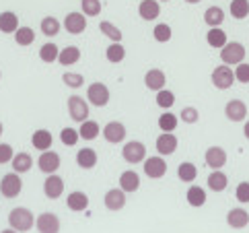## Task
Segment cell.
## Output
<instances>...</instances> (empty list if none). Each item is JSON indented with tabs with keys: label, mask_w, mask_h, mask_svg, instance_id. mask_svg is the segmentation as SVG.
Listing matches in <instances>:
<instances>
[{
	"label": "cell",
	"mask_w": 249,
	"mask_h": 233,
	"mask_svg": "<svg viewBox=\"0 0 249 233\" xmlns=\"http://www.w3.org/2000/svg\"><path fill=\"white\" fill-rule=\"evenodd\" d=\"M196 175H198V169H196V165L190 163V161H183V163L177 167V177H179L181 182H185V184L194 182Z\"/></svg>",
	"instance_id": "cell-33"
},
{
	"label": "cell",
	"mask_w": 249,
	"mask_h": 233,
	"mask_svg": "<svg viewBox=\"0 0 249 233\" xmlns=\"http://www.w3.org/2000/svg\"><path fill=\"white\" fill-rule=\"evenodd\" d=\"M52 142H54V136H52V132L46 130V128L35 130L33 136H31V145H33V149H37V151H48L52 147Z\"/></svg>",
	"instance_id": "cell-20"
},
{
	"label": "cell",
	"mask_w": 249,
	"mask_h": 233,
	"mask_svg": "<svg viewBox=\"0 0 249 233\" xmlns=\"http://www.w3.org/2000/svg\"><path fill=\"white\" fill-rule=\"evenodd\" d=\"M185 2H190V4H198L200 0H185Z\"/></svg>",
	"instance_id": "cell-52"
},
{
	"label": "cell",
	"mask_w": 249,
	"mask_h": 233,
	"mask_svg": "<svg viewBox=\"0 0 249 233\" xmlns=\"http://www.w3.org/2000/svg\"><path fill=\"white\" fill-rule=\"evenodd\" d=\"M78 60H81V50H78L76 46H66L58 54V62L62 66H72V64H76Z\"/></svg>",
	"instance_id": "cell-24"
},
{
	"label": "cell",
	"mask_w": 249,
	"mask_h": 233,
	"mask_svg": "<svg viewBox=\"0 0 249 233\" xmlns=\"http://www.w3.org/2000/svg\"><path fill=\"white\" fill-rule=\"evenodd\" d=\"M66 204L70 211L74 213H83L89 209V196L85 192H70L68 198H66Z\"/></svg>",
	"instance_id": "cell-23"
},
{
	"label": "cell",
	"mask_w": 249,
	"mask_h": 233,
	"mask_svg": "<svg viewBox=\"0 0 249 233\" xmlns=\"http://www.w3.org/2000/svg\"><path fill=\"white\" fill-rule=\"evenodd\" d=\"M2 132H4V126H2V122H0V136H2Z\"/></svg>",
	"instance_id": "cell-53"
},
{
	"label": "cell",
	"mask_w": 249,
	"mask_h": 233,
	"mask_svg": "<svg viewBox=\"0 0 249 233\" xmlns=\"http://www.w3.org/2000/svg\"><path fill=\"white\" fill-rule=\"evenodd\" d=\"M99 29H101L103 35H107L111 41H122V38H124V33H122L113 23H109V21H103V23L99 25Z\"/></svg>",
	"instance_id": "cell-40"
},
{
	"label": "cell",
	"mask_w": 249,
	"mask_h": 233,
	"mask_svg": "<svg viewBox=\"0 0 249 233\" xmlns=\"http://www.w3.org/2000/svg\"><path fill=\"white\" fill-rule=\"evenodd\" d=\"M175 103V95L171 91H167V89H161V91H157V105L163 107V110H169Z\"/></svg>",
	"instance_id": "cell-43"
},
{
	"label": "cell",
	"mask_w": 249,
	"mask_h": 233,
	"mask_svg": "<svg viewBox=\"0 0 249 233\" xmlns=\"http://www.w3.org/2000/svg\"><path fill=\"white\" fill-rule=\"evenodd\" d=\"M62 192H64V180L56 174H50L48 180L43 182V194H46L50 200H56L62 196Z\"/></svg>",
	"instance_id": "cell-11"
},
{
	"label": "cell",
	"mask_w": 249,
	"mask_h": 233,
	"mask_svg": "<svg viewBox=\"0 0 249 233\" xmlns=\"http://www.w3.org/2000/svg\"><path fill=\"white\" fill-rule=\"evenodd\" d=\"M159 2H169V0H159Z\"/></svg>",
	"instance_id": "cell-54"
},
{
	"label": "cell",
	"mask_w": 249,
	"mask_h": 233,
	"mask_svg": "<svg viewBox=\"0 0 249 233\" xmlns=\"http://www.w3.org/2000/svg\"><path fill=\"white\" fill-rule=\"evenodd\" d=\"M122 157L128 161V163H140L142 159H146V147L138 140H130L126 142V147L122 149Z\"/></svg>",
	"instance_id": "cell-7"
},
{
	"label": "cell",
	"mask_w": 249,
	"mask_h": 233,
	"mask_svg": "<svg viewBox=\"0 0 249 233\" xmlns=\"http://www.w3.org/2000/svg\"><path fill=\"white\" fill-rule=\"evenodd\" d=\"M245 58V48L239 41H227L225 48H220V60L222 64H241Z\"/></svg>",
	"instance_id": "cell-2"
},
{
	"label": "cell",
	"mask_w": 249,
	"mask_h": 233,
	"mask_svg": "<svg viewBox=\"0 0 249 233\" xmlns=\"http://www.w3.org/2000/svg\"><path fill=\"white\" fill-rule=\"evenodd\" d=\"M144 85H146V89H150V91H161V89H165V85H167V77H165L163 70L153 68L144 75Z\"/></svg>",
	"instance_id": "cell-15"
},
{
	"label": "cell",
	"mask_w": 249,
	"mask_h": 233,
	"mask_svg": "<svg viewBox=\"0 0 249 233\" xmlns=\"http://www.w3.org/2000/svg\"><path fill=\"white\" fill-rule=\"evenodd\" d=\"M177 116L175 114H171V112H165L161 118H159V128H161L163 132H173L175 128H177Z\"/></svg>",
	"instance_id": "cell-39"
},
{
	"label": "cell",
	"mask_w": 249,
	"mask_h": 233,
	"mask_svg": "<svg viewBox=\"0 0 249 233\" xmlns=\"http://www.w3.org/2000/svg\"><path fill=\"white\" fill-rule=\"evenodd\" d=\"M35 227L39 233H58L60 231V219L54 213H41L35 219Z\"/></svg>",
	"instance_id": "cell-9"
},
{
	"label": "cell",
	"mask_w": 249,
	"mask_h": 233,
	"mask_svg": "<svg viewBox=\"0 0 249 233\" xmlns=\"http://www.w3.org/2000/svg\"><path fill=\"white\" fill-rule=\"evenodd\" d=\"M37 165L41 169V174H56L58 172V167H60V155L54 153V151H41V157L37 161Z\"/></svg>",
	"instance_id": "cell-12"
},
{
	"label": "cell",
	"mask_w": 249,
	"mask_h": 233,
	"mask_svg": "<svg viewBox=\"0 0 249 233\" xmlns=\"http://www.w3.org/2000/svg\"><path fill=\"white\" fill-rule=\"evenodd\" d=\"M206 41H208V46L212 48H225V43H227V33L220 29V27H210V31L206 33Z\"/></svg>",
	"instance_id": "cell-29"
},
{
	"label": "cell",
	"mask_w": 249,
	"mask_h": 233,
	"mask_svg": "<svg viewBox=\"0 0 249 233\" xmlns=\"http://www.w3.org/2000/svg\"><path fill=\"white\" fill-rule=\"evenodd\" d=\"M235 196H237L239 202L247 204L249 202V182H241V184H239L237 190H235Z\"/></svg>",
	"instance_id": "cell-49"
},
{
	"label": "cell",
	"mask_w": 249,
	"mask_h": 233,
	"mask_svg": "<svg viewBox=\"0 0 249 233\" xmlns=\"http://www.w3.org/2000/svg\"><path fill=\"white\" fill-rule=\"evenodd\" d=\"M99 132H101V128L95 120H85V122H81V128H78V134H81V138H85V140H95L99 136Z\"/></svg>",
	"instance_id": "cell-30"
},
{
	"label": "cell",
	"mask_w": 249,
	"mask_h": 233,
	"mask_svg": "<svg viewBox=\"0 0 249 233\" xmlns=\"http://www.w3.org/2000/svg\"><path fill=\"white\" fill-rule=\"evenodd\" d=\"M0 233H19L17 229H13V227H8V229H4V231H0Z\"/></svg>",
	"instance_id": "cell-51"
},
{
	"label": "cell",
	"mask_w": 249,
	"mask_h": 233,
	"mask_svg": "<svg viewBox=\"0 0 249 233\" xmlns=\"http://www.w3.org/2000/svg\"><path fill=\"white\" fill-rule=\"evenodd\" d=\"M58 54H60V50H58L56 43H43L41 50H39V58L43 62H48V64H52V62L58 60Z\"/></svg>",
	"instance_id": "cell-38"
},
{
	"label": "cell",
	"mask_w": 249,
	"mask_h": 233,
	"mask_svg": "<svg viewBox=\"0 0 249 233\" xmlns=\"http://www.w3.org/2000/svg\"><path fill=\"white\" fill-rule=\"evenodd\" d=\"M227 186H229V180L220 169H214V172L208 175V188L212 192H222V190H227Z\"/></svg>",
	"instance_id": "cell-28"
},
{
	"label": "cell",
	"mask_w": 249,
	"mask_h": 233,
	"mask_svg": "<svg viewBox=\"0 0 249 233\" xmlns=\"http://www.w3.org/2000/svg\"><path fill=\"white\" fill-rule=\"evenodd\" d=\"M62 83H64L66 87H70V89H78V87L85 85V77L76 75V73H64V77H62Z\"/></svg>",
	"instance_id": "cell-45"
},
{
	"label": "cell",
	"mask_w": 249,
	"mask_h": 233,
	"mask_svg": "<svg viewBox=\"0 0 249 233\" xmlns=\"http://www.w3.org/2000/svg\"><path fill=\"white\" fill-rule=\"evenodd\" d=\"M78 138H81V134H78L74 128H70V126L60 132V140H62V145H66V147H74L78 142Z\"/></svg>",
	"instance_id": "cell-42"
},
{
	"label": "cell",
	"mask_w": 249,
	"mask_h": 233,
	"mask_svg": "<svg viewBox=\"0 0 249 233\" xmlns=\"http://www.w3.org/2000/svg\"><path fill=\"white\" fill-rule=\"evenodd\" d=\"M167 174V163L163 157H146L144 159V175L150 177V180H159Z\"/></svg>",
	"instance_id": "cell-8"
},
{
	"label": "cell",
	"mask_w": 249,
	"mask_h": 233,
	"mask_svg": "<svg viewBox=\"0 0 249 233\" xmlns=\"http://www.w3.org/2000/svg\"><path fill=\"white\" fill-rule=\"evenodd\" d=\"M41 33L48 35V38H54L60 33V21L56 17H43L41 19Z\"/></svg>",
	"instance_id": "cell-36"
},
{
	"label": "cell",
	"mask_w": 249,
	"mask_h": 233,
	"mask_svg": "<svg viewBox=\"0 0 249 233\" xmlns=\"http://www.w3.org/2000/svg\"><path fill=\"white\" fill-rule=\"evenodd\" d=\"M231 15L235 19H245L249 15V0H231Z\"/></svg>",
	"instance_id": "cell-37"
},
{
	"label": "cell",
	"mask_w": 249,
	"mask_h": 233,
	"mask_svg": "<svg viewBox=\"0 0 249 233\" xmlns=\"http://www.w3.org/2000/svg\"><path fill=\"white\" fill-rule=\"evenodd\" d=\"M68 114L74 122H85L89 120V103L78 95L68 97Z\"/></svg>",
	"instance_id": "cell-5"
},
{
	"label": "cell",
	"mask_w": 249,
	"mask_h": 233,
	"mask_svg": "<svg viewBox=\"0 0 249 233\" xmlns=\"http://www.w3.org/2000/svg\"><path fill=\"white\" fill-rule=\"evenodd\" d=\"M103 202L109 211H122L124 207H126V192H124L122 188H113V190H109L107 194H105Z\"/></svg>",
	"instance_id": "cell-14"
},
{
	"label": "cell",
	"mask_w": 249,
	"mask_h": 233,
	"mask_svg": "<svg viewBox=\"0 0 249 233\" xmlns=\"http://www.w3.org/2000/svg\"><path fill=\"white\" fill-rule=\"evenodd\" d=\"M225 114H227V118L231 122H241L247 116V105L241 99H231L225 107Z\"/></svg>",
	"instance_id": "cell-16"
},
{
	"label": "cell",
	"mask_w": 249,
	"mask_h": 233,
	"mask_svg": "<svg viewBox=\"0 0 249 233\" xmlns=\"http://www.w3.org/2000/svg\"><path fill=\"white\" fill-rule=\"evenodd\" d=\"M81 6L85 17H97L101 13V0H81Z\"/></svg>",
	"instance_id": "cell-41"
},
{
	"label": "cell",
	"mask_w": 249,
	"mask_h": 233,
	"mask_svg": "<svg viewBox=\"0 0 249 233\" xmlns=\"http://www.w3.org/2000/svg\"><path fill=\"white\" fill-rule=\"evenodd\" d=\"M8 225H11L13 229H17L19 233L29 231L35 225V217H33V213L29 209L17 207V209L11 211V214H8Z\"/></svg>",
	"instance_id": "cell-1"
},
{
	"label": "cell",
	"mask_w": 249,
	"mask_h": 233,
	"mask_svg": "<svg viewBox=\"0 0 249 233\" xmlns=\"http://www.w3.org/2000/svg\"><path fill=\"white\" fill-rule=\"evenodd\" d=\"M177 149V136L173 132H163L157 138V151L159 155H173Z\"/></svg>",
	"instance_id": "cell-17"
},
{
	"label": "cell",
	"mask_w": 249,
	"mask_h": 233,
	"mask_svg": "<svg viewBox=\"0 0 249 233\" xmlns=\"http://www.w3.org/2000/svg\"><path fill=\"white\" fill-rule=\"evenodd\" d=\"M204 159H206V165L212 167V169H220L222 165L227 163V153L222 147H210L206 151V155H204Z\"/></svg>",
	"instance_id": "cell-18"
},
{
	"label": "cell",
	"mask_w": 249,
	"mask_h": 233,
	"mask_svg": "<svg viewBox=\"0 0 249 233\" xmlns=\"http://www.w3.org/2000/svg\"><path fill=\"white\" fill-rule=\"evenodd\" d=\"M19 29V17L13 11H4L0 13V31L2 33H15Z\"/></svg>",
	"instance_id": "cell-25"
},
{
	"label": "cell",
	"mask_w": 249,
	"mask_h": 233,
	"mask_svg": "<svg viewBox=\"0 0 249 233\" xmlns=\"http://www.w3.org/2000/svg\"><path fill=\"white\" fill-rule=\"evenodd\" d=\"M185 198H188L192 207H204V204H206V192H204V188H200V186H192L188 194H185Z\"/></svg>",
	"instance_id": "cell-35"
},
{
	"label": "cell",
	"mask_w": 249,
	"mask_h": 233,
	"mask_svg": "<svg viewBox=\"0 0 249 233\" xmlns=\"http://www.w3.org/2000/svg\"><path fill=\"white\" fill-rule=\"evenodd\" d=\"M11 165L17 174H25L29 172V169L33 167V157L29 153H17L13 159H11Z\"/></svg>",
	"instance_id": "cell-26"
},
{
	"label": "cell",
	"mask_w": 249,
	"mask_h": 233,
	"mask_svg": "<svg viewBox=\"0 0 249 233\" xmlns=\"http://www.w3.org/2000/svg\"><path fill=\"white\" fill-rule=\"evenodd\" d=\"M87 99L89 103H93L95 107H103L109 103V89L103 83H93L87 89Z\"/></svg>",
	"instance_id": "cell-6"
},
{
	"label": "cell",
	"mask_w": 249,
	"mask_h": 233,
	"mask_svg": "<svg viewBox=\"0 0 249 233\" xmlns=\"http://www.w3.org/2000/svg\"><path fill=\"white\" fill-rule=\"evenodd\" d=\"M179 118H181L185 124H196L200 116H198V110H196V107H183L181 114H179Z\"/></svg>",
	"instance_id": "cell-47"
},
{
	"label": "cell",
	"mask_w": 249,
	"mask_h": 233,
	"mask_svg": "<svg viewBox=\"0 0 249 233\" xmlns=\"http://www.w3.org/2000/svg\"><path fill=\"white\" fill-rule=\"evenodd\" d=\"M15 157V151L8 142H0V165L11 163V159Z\"/></svg>",
	"instance_id": "cell-46"
},
{
	"label": "cell",
	"mask_w": 249,
	"mask_h": 233,
	"mask_svg": "<svg viewBox=\"0 0 249 233\" xmlns=\"http://www.w3.org/2000/svg\"><path fill=\"white\" fill-rule=\"evenodd\" d=\"M0 77H2V73H0Z\"/></svg>",
	"instance_id": "cell-55"
},
{
	"label": "cell",
	"mask_w": 249,
	"mask_h": 233,
	"mask_svg": "<svg viewBox=\"0 0 249 233\" xmlns=\"http://www.w3.org/2000/svg\"><path fill=\"white\" fill-rule=\"evenodd\" d=\"M23 190V182L19 174H6L2 180H0V194L4 196V198H17V196L21 194Z\"/></svg>",
	"instance_id": "cell-3"
},
{
	"label": "cell",
	"mask_w": 249,
	"mask_h": 233,
	"mask_svg": "<svg viewBox=\"0 0 249 233\" xmlns=\"http://www.w3.org/2000/svg\"><path fill=\"white\" fill-rule=\"evenodd\" d=\"M243 134H245V138H249V122H245V126H243Z\"/></svg>",
	"instance_id": "cell-50"
},
{
	"label": "cell",
	"mask_w": 249,
	"mask_h": 233,
	"mask_svg": "<svg viewBox=\"0 0 249 233\" xmlns=\"http://www.w3.org/2000/svg\"><path fill=\"white\" fill-rule=\"evenodd\" d=\"M227 223L233 229H243L249 225V213L245 209H231L227 214Z\"/></svg>",
	"instance_id": "cell-19"
},
{
	"label": "cell",
	"mask_w": 249,
	"mask_h": 233,
	"mask_svg": "<svg viewBox=\"0 0 249 233\" xmlns=\"http://www.w3.org/2000/svg\"><path fill=\"white\" fill-rule=\"evenodd\" d=\"M235 83V70H231L227 64L222 66H216L214 73H212V85L220 91H225V89H231Z\"/></svg>",
	"instance_id": "cell-4"
},
{
	"label": "cell",
	"mask_w": 249,
	"mask_h": 233,
	"mask_svg": "<svg viewBox=\"0 0 249 233\" xmlns=\"http://www.w3.org/2000/svg\"><path fill=\"white\" fill-rule=\"evenodd\" d=\"M204 21H206L208 27H220L222 21H225V11L220 6H210L204 13Z\"/></svg>",
	"instance_id": "cell-32"
},
{
	"label": "cell",
	"mask_w": 249,
	"mask_h": 233,
	"mask_svg": "<svg viewBox=\"0 0 249 233\" xmlns=\"http://www.w3.org/2000/svg\"><path fill=\"white\" fill-rule=\"evenodd\" d=\"M64 29L70 33V35H78L87 29V17L83 13H68L64 17Z\"/></svg>",
	"instance_id": "cell-10"
},
{
	"label": "cell",
	"mask_w": 249,
	"mask_h": 233,
	"mask_svg": "<svg viewBox=\"0 0 249 233\" xmlns=\"http://www.w3.org/2000/svg\"><path fill=\"white\" fill-rule=\"evenodd\" d=\"M126 126H124L122 122H109L107 126L103 128V136L107 142H111V145H118V142H122L124 138H126Z\"/></svg>",
	"instance_id": "cell-13"
},
{
	"label": "cell",
	"mask_w": 249,
	"mask_h": 233,
	"mask_svg": "<svg viewBox=\"0 0 249 233\" xmlns=\"http://www.w3.org/2000/svg\"><path fill=\"white\" fill-rule=\"evenodd\" d=\"M105 58H107L109 62H113V64H120V62L126 58V48H124L120 41H113L111 46L105 50Z\"/></svg>",
	"instance_id": "cell-34"
},
{
	"label": "cell",
	"mask_w": 249,
	"mask_h": 233,
	"mask_svg": "<svg viewBox=\"0 0 249 233\" xmlns=\"http://www.w3.org/2000/svg\"><path fill=\"white\" fill-rule=\"evenodd\" d=\"M138 15L144 21H155L159 15H161V6H159V0H142L138 6Z\"/></svg>",
	"instance_id": "cell-21"
},
{
	"label": "cell",
	"mask_w": 249,
	"mask_h": 233,
	"mask_svg": "<svg viewBox=\"0 0 249 233\" xmlns=\"http://www.w3.org/2000/svg\"><path fill=\"white\" fill-rule=\"evenodd\" d=\"M153 35H155V39L159 43H165V41L171 39V27H169L167 23H159L153 29Z\"/></svg>",
	"instance_id": "cell-44"
},
{
	"label": "cell",
	"mask_w": 249,
	"mask_h": 233,
	"mask_svg": "<svg viewBox=\"0 0 249 233\" xmlns=\"http://www.w3.org/2000/svg\"><path fill=\"white\" fill-rule=\"evenodd\" d=\"M235 80H239V83H249V64H245V62L237 64V68H235Z\"/></svg>",
	"instance_id": "cell-48"
},
{
	"label": "cell",
	"mask_w": 249,
	"mask_h": 233,
	"mask_svg": "<svg viewBox=\"0 0 249 233\" xmlns=\"http://www.w3.org/2000/svg\"><path fill=\"white\" fill-rule=\"evenodd\" d=\"M13 35H15L17 46H23V48L31 46V43L35 41V31L31 29V27H21V25H19V29H17Z\"/></svg>",
	"instance_id": "cell-31"
},
{
	"label": "cell",
	"mask_w": 249,
	"mask_h": 233,
	"mask_svg": "<svg viewBox=\"0 0 249 233\" xmlns=\"http://www.w3.org/2000/svg\"><path fill=\"white\" fill-rule=\"evenodd\" d=\"M76 163L81 169H93L97 165V153L93 149H81L76 153Z\"/></svg>",
	"instance_id": "cell-27"
},
{
	"label": "cell",
	"mask_w": 249,
	"mask_h": 233,
	"mask_svg": "<svg viewBox=\"0 0 249 233\" xmlns=\"http://www.w3.org/2000/svg\"><path fill=\"white\" fill-rule=\"evenodd\" d=\"M120 188L126 194H132V192H136L138 188H140V175L136 172H132V169H128V172H124L120 175Z\"/></svg>",
	"instance_id": "cell-22"
}]
</instances>
